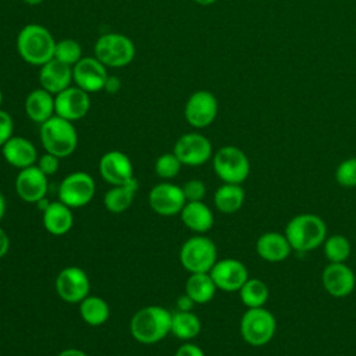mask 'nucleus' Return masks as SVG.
<instances>
[{
	"instance_id": "obj_10",
	"label": "nucleus",
	"mask_w": 356,
	"mask_h": 356,
	"mask_svg": "<svg viewBox=\"0 0 356 356\" xmlns=\"http://www.w3.org/2000/svg\"><path fill=\"white\" fill-rule=\"evenodd\" d=\"M172 152L182 165L199 167L213 157V145L203 134L188 132L177 139Z\"/></svg>"
},
{
	"instance_id": "obj_25",
	"label": "nucleus",
	"mask_w": 356,
	"mask_h": 356,
	"mask_svg": "<svg viewBox=\"0 0 356 356\" xmlns=\"http://www.w3.org/2000/svg\"><path fill=\"white\" fill-rule=\"evenodd\" d=\"M181 221L195 234H206L213 228L214 216L211 209L203 202H186L182 207Z\"/></svg>"
},
{
	"instance_id": "obj_47",
	"label": "nucleus",
	"mask_w": 356,
	"mask_h": 356,
	"mask_svg": "<svg viewBox=\"0 0 356 356\" xmlns=\"http://www.w3.org/2000/svg\"><path fill=\"white\" fill-rule=\"evenodd\" d=\"M1 103H3V92L0 89V108H1Z\"/></svg>"
},
{
	"instance_id": "obj_43",
	"label": "nucleus",
	"mask_w": 356,
	"mask_h": 356,
	"mask_svg": "<svg viewBox=\"0 0 356 356\" xmlns=\"http://www.w3.org/2000/svg\"><path fill=\"white\" fill-rule=\"evenodd\" d=\"M57 356H88V355L78 348H67V349L61 350Z\"/></svg>"
},
{
	"instance_id": "obj_44",
	"label": "nucleus",
	"mask_w": 356,
	"mask_h": 356,
	"mask_svg": "<svg viewBox=\"0 0 356 356\" xmlns=\"http://www.w3.org/2000/svg\"><path fill=\"white\" fill-rule=\"evenodd\" d=\"M6 210H7V202H6L4 195L0 192V221L3 220V217L6 214Z\"/></svg>"
},
{
	"instance_id": "obj_4",
	"label": "nucleus",
	"mask_w": 356,
	"mask_h": 356,
	"mask_svg": "<svg viewBox=\"0 0 356 356\" xmlns=\"http://www.w3.org/2000/svg\"><path fill=\"white\" fill-rule=\"evenodd\" d=\"M39 136L44 152L58 156L60 159L71 156L78 146V132L74 122L53 115L40 124Z\"/></svg>"
},
{
	"instance_id": "obj_12",
	"label": "nucleus",
	"mask_w": 356,
	"mask_h": 356,
	"mask_svg": "<svg viewBox=\"0 0 356 356\" xmlns=\"http://www.w3.org/2000/svg\"><path fill=\"white\" fill-rule=\"evenodd\" d=\"M56 292L67 303H79L90 292V281L86 271L76 266L63 268L56 277Z\"/></svg>"
},
{
	"instance_id": "obj_22",
	"label": "nucleus",
	"mask_w": 356,
	"mask_h": 356,
	"mask_svg": "<svg viewBox=\"0 0 356 356\" xmlns=\"http://www.w3.org/2000/svg\"><path fill=\"white\" fill-rule=\"evenodd\" d=\"M256 253L268 263H280L289 257L292 248L285 234L270 231L261 234L256 241Z\"/></svg>"
},
{
	"instance_id": "obj_15",
	"label": "nucleus",
	"mask_w": 356,
	"mask_h": 356,
	"mask_svg": "<svg viewBox=\"0 0 356 356\" xmlns=\"http://www.w3.org/2000/svg\"><path fill=\"white\" fill-rule=\"evenodd\" d=\"M149 206L160 216L179 214L186 203L182 188L171 182H160L154 185L149 192Z\"/></svg>"
},
{
	"instance_id": "obj_42",
	"label": "nucleus",
	"mask_w": 356,
	"mask_h": 356,
	"mask_svg": "<svg viewBox=\"0 0 356 356\" xmlns=\"http://www.w3.org/2000/svg\"><path fill=\"white\" fill-rule=\"evenodd\" d=\"M10 249V238L8 234L0 227V259L7 254Z\"/></svg>"
},
{
	"instance_id": "obj_46",
	"label": "nucleus",
	"mask_w": 356,
	"mask_h": 356,
	"mask_svg": "<svg viewBox=\"0 0 356 356\" xmlns=\"http://www.w3.org/2000/svg\"><path fill=\"white\" fill-rule=\"evenodd\" d=\"M25 4H28V6H39V4H42L44 0H22Z\"/></svg>"
},
{
	"instance_id": "obj_19",
	"label": "nucleus",
	"mask_w": 356,
	"mask_h": 356,
	"mask_svg": "<svg viewBox=\"0 0 356 356\" xmlns=\"http://www.w3.org/2000/svg\"><path fill=\"white\" fill-rule=\"evenodd\" d=\"M47 175L35 164L19 170L15 178L17 195L28 203H38L46 197L49 182Z\"/></svg>"
},
{
	"instance_id": "obj_5",
	"label": "nucleus",
	"mask_w": 356,
	"mask_h": 356,
	"mask_svg": "<svg viewBox=\"0 0 356 356\" xmlns=\"http://www.w3.org/2000/svg\"><path fill=\"white\" fill-rule=\"evenodd\" d=\"M95 57L107 68H122L135 58V43L124 33L108 32L97 38L93 46Z\"/></svg>"
},
{
	"instance_id": "obj_1",
	"label": "nucleus",
	"mask_w": 356,
	"mask_h": 356,
	"mask_svg": "<svg viewBox=\"0 0 356 356\" xmlns=\"http://www.w3.org/2000/svg\"><path fill=\"white\" fill-rule=\"evenodd\" d=\"M171 317L172 313L161 306H145L129 321L131 335L139 343H157L171 334Z\"/></svg>"
},
{
	"instance_id": "obj_6",
	"label": "nucleus",
	"mask_w": 356,
	"mask_h": 356,
	"mask_svg": "<svg viewBox=\"0 0 356 356\" xmlns=\"http://www.w3.org/2000/svg\"><path fill=\"white\" fill-rule=\"evenodd\" d=\"M277 320L274 314L263 307L246 309L239 321L242 339L250 346H264L275 335Z\"/></svg>"
},
{
	"instance_id": "obj_11",
	"label": "nucleus",
	"mask_w": 356,
	"mask_h": 356,
	"mask_svg": "<svg viewBox=\"0 0 356 356\" xmlns=\"http://www.w3.org/2000/svg\"><path fill=\"white\" fill-rule=\"evenodd\" d=\"M218 114L217 97L206 89L193 92L184 107V117L186 122L197 129L206 128L214 122Z\"/></svg>"
},
{
	"instance_id": "obj_20",
	"label": "nucleus",
	"mask_w": 356,
	"mask_h": 356,
	"mask_svg": "<svg viewBox=\"0 0 356 356\" xmlns=\"http://www.w3.org/2000/svg\"><path fill=\"white\" fill-rule=\"evenodd\" d=\"M39 86L51 95H57L72 85V67L51 58L39 67Z\"/></svg>"
},
{
	"instance_id": "obj_23",
	"label": "nucleus",
	"mask_w": 356,
	"mask_h": 356,
	"mask_svg": "<svg viewBox=\"0 0 356 356\" xmlns=\"http://www.w3.org/2000/svg\"><path fill=\"white\" fill-rule=\"evenodd\" d=\"M24 110L31 121L40 125L53 115H56L54 95L39 86L26 95L24 102Z\"/></svg>"
},
{
	"instance_id": "obj_45",
	"label": "nucleus",
	"mask_w": 356,
	"mask_h": 356,
	"mask_svg": "<svg viewBox=\"0 0 356 356\" xmlns=\"http://www.w3.org/2000/svg\"><path fill=\"white\" fill-rule=\"evenodd\" d=\"M193 3H196V4H199V6H211V4H214L217 0H192Z\"/></svg>"
},
{
	"instance_id": "obj_13",
	"label": "nucleus",
	"mask_w": 356,
	"mask_h": 356,
	"mask_svg": "<svg viewBox=\"0 0 356 356\" xmlns=\"http://www.w3.org/2000/svg\"><path fill=\"white\" fill-rule=\"evenodd\" d=\"M107 76V67L100 63L95 56H83L72 67L74 83L88 93H96L103 90Z\"/></svg>"
},
{
	"instance_id": "obj_30",
	"label": "nucleus",
	"mask_w": 356,
	"mask_h": 356,
	"mask_svg": "<svg viewBox=\"0 0 356 356\" xmlns=\"http://www.w3.org/2000/svg\"><path fill=\"white\" fill-rule=\"evenodd\" d=\"M202 330V321L196 313L192 312H181L177 310L171 317V334L181 339L189 341L199 335Z\"/></svg>"
},
{
	"instance_id": "obj_3",
	"label": "nucleus",
	"mask_w": 356,
	"mask_h": 356,
	"mask_svg": "<svg viewBox=\"0 0 356 356\" xmlns=\"http://www.w3.org/2000/svg\"><path fill=\"white\" fill-rule=\"evenodd\" d=\"M284 234L292 250L306 253L323 245L327 238V225L317 214L300 213L286 222Z\"/></svg>"
},
{
	"instance_id": "obj_37",
	"label": "nucleus",
	"mask_w": 356,
	"mask_h": 356,
	"mask_svg": "<svg viewBox=\"0 0 356 356\" xmlns=\"http://www.w3.org/2000/svg\"><path fill=\"white\" fill-rule=\"evenodd\" d=\"M60 160H61V159H60L58 156L44 152L42 156L38 157L36 165L42 170L43 174H46L47 177H51V175H54V174L58 171V168H60Z\"/></svg>"
},
{
	"instance_id": "obj_2",
	"label": "nucleus",
	"mask_w": 356,
	"mask_h": 356,
	"mask_svg": "<svg viewBox=\"0 0 356 356\" xmlns=\"http://www.w3.org/2000/svg\"><path fill=\"white\" fill-rule=\"evenodd\" d=\"M56 42L57 40L46 26L28 24L18 32L15 47L25 63L40 67L54 58Z\"/></svg>"
},
{
	"instance_id": "obj_32",
	"label": "nucleus",
	"mask_w": 356,
	"mask_h": 356,
	"mask_svg": "<svg viewBox=\"0 0 356 356\" xmlns=\"http://www.w3.org/2000/svg\"><path fill=\"white\" fill-rule=\"evenodd\" d=\"M321 246L324 256L330 263H345L352 250L349 239L341 234L327 236Z\"/></svg>"
},
{
	"instance_id": "obj_36",
	"label": "nucleus",
	"mask_w": 356,
	"mask_h": 356,
	"mask_svg": "<svg viewBox=\"0 0 356 356\" xmlns=\"http://www.w3.org/2000/svg\"><path fill=\"white\" fill-rule=\"evenodd\" d=\"M181 188H182L186 202H200L204 199L206 192H207L204 182L202 179H196V178L186 181Z\"/></svg>"
},
{
	"instance_id": "obj_39",
	"label": "nucleus",
	"mask_w": 356,
	"mask_h": 356,
	"mask_svg": "<svg viewBox=\"0 0 356 356\" xmlns=\"http://www.w3.org/2000/svg\"><path fill=\"white\" fill-rule=\"evenodd\" d=\"M175 356H206L203 349L192 342H184L175 352Z\"/></svg>"
},
{
	"instance_id": "obj_28",
	"label": "nucleus",
	"mask_w": 356,
	"mask_h": 356,
	"mask_svg": "<svg viewBox=\"0 0 356 356\" xmlns=\"http://www.w3.org/2000/svg\"><path fill=\"white\" fill-rule=\"evenodd\" d=\"M217 286L210 273H192L185 282V293L189 295L196 305L210 302L216 295Z\"/></svg>"
},
{
	"instance_id": "obj_38",
	"label": "nucleus",
	"mask_w": 356,
	"mask_h": 356,
	"mask_svg": "<svg viewBox=\"0 0 356 356\" xmlns=\"http://www.w3.org/2000/svg\"><path fill=\"white\" fill-rule=\"evenodd\" d=\"M14 121L10 113L0 108V147L13 136Z\"/></svg>"
},
{
	"instance_id": "obj_35",
	"label": "nucleus",
	"mask_w": 356,
	"mask_h": 356,
	"mask_svg": "<svg viewBox=\"0 0 356 356\" xmlns=\"http://www.w3.org/2000/svg\"><path fill=\"white\" fill-rule=\"evenodd\" d=\"M335 181L342 188H356V157L345 159L338 164Z\"/></svg>"
},
{
	"instance_id": "obj_7",
	"label": "nucleus",
	"mask_w": 356,
	"mask_h": 356,
	"mask_svg": "<svg viewBox=\"0 0 356 356\" xmlns=\"http://www.w3.org/2000/svg\"><path fill=\"white\" fill-rule=\"evenodd\" d=\"M216 175L225 184H242L250 174V161L246 153L234 145L220 147L211 157Z\"/></svg>"
},
{
	"instance_id": "obj_29",
	"label": "nucleus",
	"mask_w": 356,
	"mask_h": 356,
	"mask_svg": "<svg viewBox=\"0 0 356 356\" xmlns=\"http://www.w3.org/2000/svg\"><path fill=\"white\" fill-rule=\"evenodd\" d=\"M79 316L81 318L92 327L104 324L110 317L108 303L96 295H88L79 303Z\"/></svg>"
},
{
	"instance_id": "obj_16",
	"label": "nucleus",
	"mask_w": 356,
	"mask_h": 356,
	"mask_svg": "<svg viewBox=\"0 0 356 356\" xmlns=\"http://www.w3.org/2000/svg\"><path fill=\"white\" fill-rule=\"evenodd\" d=\"M209 273L217 289L225 292L239 291L249 278L248 267L241 260L232 257L217 260Z\"/></svg>"
},
{
	"instance_id": "obj_41",
	"label": "nucleus",
	"mask_w": 356,
	"mask_h": 356,
	"mask_svg": "<svg viewBox=\"0 0 356 356\" xmlns=\"http://www.w3.org/2000/svg\"><path fill=\"white\" fill-rule=\"evenodd\" d=\"M121 89V81L118 76L115 75H108L106 82H104V88L103 90H106L110 95H115L118 90Z\"/></svg>"
},
{
	"instance_id": "obj_40",
	"label": "nucleus",
	"mask_w": 356,
	"mask_h": 356,
	"mask_svg": "<svg viewBox=\"0 0 356 356\" xmlns=\"http://www.w3.org/2000/svg\"><path fill=\"white\" fill-rule=\"evenodd\" d=\"M195 305L196 303L193 302V299L186 293H182L177 298V309L181 312H192Z\"/></svg>"
},
{
	"instance_id": "obj_14",
	"label": "nucleus",
	"mask_w": 356,
	"mask_h": 356,
	"mask_svg": "<svg viewBox=\"0 0 356 356\" xmlns=\"http://www.w3.org/2000/svg\"><path fill=\"white\" fill-rule=\"evenodd\" d=\"M90 93L71 85L54 96L56 115L71 122L83 118L90 110Z\"/></svg>"
},
{
	"instance_id": "obj_18",
	"label": "nucleus",
	"mask_w": 356,
	"mask_h": 356,
	"mask_svg": "<svg viewBox=\"0 0 356 356\" xmlns=\"http://www.w3.org/2000/svg\"><path fill=\"white\" fill-rule=\"evenodd\" d=\"M99 174L111 186L127 184L135 178L132 161L121 150H110L100 157Z\"/></svg>"
},
{
	"instance_id": "obj_9",
	"label": "nucleus",
	"mask_w": 356,
	"mask_h": 356,
	"mask_svg": "<svg viewBox=\"0 0 356 356\" xmlns=\"http://www.w3.org/2000/svg\"><path fill=\"white\" fill-rule=\"evenodd\" d=\"M96 193L93 177L85 171H74L64 177L58 186V200L71 209H79L90 203Z\"/></svg>"
},
{
	"instance_id": "obj_26",
	"label": "nucleus",
	"mask_w": 356,
	"mask_h": 356,
	"mask_svg": "<svg viewBox=\"0 0 356 356\" xmlns=\"http://www.w3.org/2000/svg\"><path fill=\"white\" fill-rule=\"evenodd\" d=\"M138 188H139V184H138L136 178L131 179L127 184L111 186L103 197L104 207L110 213H115V214L128 210L135 199Z\"/></svg>"
},
{
	"instance_id": "obj_24",
	"label": "nucleus",
	"mask_w": 356,
	"mask_h": 356,
	"mask_svg": "<svg viewBox=\"0 0 356 356\" xmlns=\"http://www.w3.org/2000/svg\"><path fill=\"white\" fill-rule=\"evenodd\" d=\"M43 227L44 229L56 236L65 235L71 231L74 225V214L72 209L63 202H50L43 209Z\"/></svg>"
},
{
	"instance_id": "obj_34",
	"label": "nucleus",
	"mask_w": 356,
	"mask_h": 356,
	"mask_svg": "<svg viewBox=\"0 0 356 356\" xmlns=\"http://www.w3.org/2000/svg\"><path fill=\"white\" fill-rule=\"evenodd\" d=\"M181 167H182V163L179 161V159L175 156L174 152L163 153L154 161L156 175L161 179H165V181L175 178L179 174Z\"/></svg>"
},
{
	"instance_id": "obj_33",
	"label": "nucleus",
	"mask_w": 356,
	"mask_h": 356,
	"mask_svg": "<svg viewBox=\"0 0 356 356\" xmlns=\"http://www.w3.org/2000/svg\"><path fill=\"white\" fill-rule=\"evenodd\" d=\"M83 57L82 53V46L78 40L67 38V39H61L56 42V47H54V58L70 65L74 67L81 58Z\"/></svg>"
},
{
	"instance_id": "obj_31",
	"label": "nucleus",
	"mask_w": 356,
	"mask_h": 356,
	"mask_svg": "<svg viewBox=\"0 0 356 356\" xmlns=\"http://www.w3.org/2000/svg\"><path fill=\"white\" fill-rule=\"evenodd\" d=\"M238 292L239 299L246 306V309L263 307L270 296L267 284L260 278H248Z\"/></svg>"
},
{
	"instance_id": "obj_17",
	"label": "nucleus",
	"mask_w": 356,
	"mask_h": 356,
	"mask_svg": "<svg viewBox=\"0 0 356 356\" xmlns=\"http://www.w3.org/2000/svg\"><path fill=\"white\" fill-rule=\"evenodd\" d=\"M321 284L328 295L341 299L353 292L356 277L346 263H328L321 273Z\"/></svg>"
},
{
	"instance_id": "obj_27",
	"label": "nucleus",
	"mask_w": 356,
	"mask_h": 356,
	"mask_svg": "<svg viewBox=\"0 0 356 356\" xmlns=\"http://www.w3.org/2000/svg\"><path fill=\"white\" fill-rule=\"evenodd\" d=\"M214 206L224 214L236 213L245 202V189L239 184H222L213 196Z\"/></svg>"
},
{
	"instance_id": "obj_8",
	"label": "nucleus",
	"mask_w": 356,
	"mask_h": 356,
	"mask_svg": "<svg viewBox=\"0 0 356 356\" xmlns=\"http://www.w3.org/2000/svg\"><path fill=\"white\" fill-rule=\"evenodd\" d=\"M217 260L216 243L203 234L188 238L179 249L181 266L191 274L209 273Z\"/></svg>"
},
{
	"instance_id": "obj_21",
	"label": "nucleus",
	"mask_w": 356,
	"mask_h": 356,
	"mask_svg": "<svg viewBox=\"0 0 356 356\" xmlns=\"http://www.w3.org/2000/svg\"><path fill=\"white\" fill-rule=\"evenodd\" d=\"M0 149L4 160L18 170L35 165L39 157L36 146L29 139L18 135H13Z\"/></svg>"
}]
</instances>
